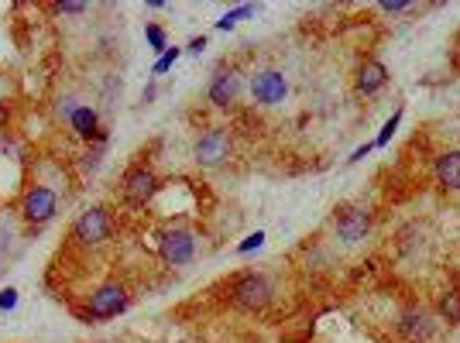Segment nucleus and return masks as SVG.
I'll return each mask as SVG.
<instances>
[{
    "label": "nucleus",
    "instance_id": "1",
    "mask_svg": "<svg viewBox=\"0 0 460 343\" xmlns=\"http://www.w3.org/2000/svg\"><path fill=\"white\" fill-rule=\"evenodd\" d=\"M230 299H234V305H241V309H265V305L271 302L268 278H265V275H254V271L241 275V278L230 285Z\"/></svg>",
    "mask_w": 460,
    "mask_h": 343
},
{
    "label": "nucleus",
    "instance_id": "2",
    "mask_svg": "<svg viewBox=\"0 0 460 343\" xmlns=\"http://www.w3.org/2000/svg\"><path fill=\"white\" fill-rule=\"evenodd\" d=\"M230 148H234V141H230V131L227 127H210V131H203V137L196 141V162L203 165V169H216V165H224L230 158Z\"/></svg>",
    "mask_w": 460,
    "mask_h": 343
},
{
    "label": "nucleus",
    "instance_id": "3",
    "mask_svg": "<svg viewBox=\"0 0 460 343\" xmlns=\"http://www.w3.org/2000/svg\"><path fill=\"white\" fill-rule=\"evenodd\" d=\"M158 254H162V261L165 265H189L192 254H196V237H192L189 230L175 227V230H165L162 233V241H158Z\"/></svg>",
    "mask_w": 460,
    "mask_h": 343
},
{
    "label": "nucleus",
    "instance_id": "4",
    "mask_svg": "<svg viewBox=\"0 0 460 343\" xmlns=\"http://www.w3.org/2000/svg\"><path fill=\"white\" fill-rule=\"evenodd\" d=\"M90 316L93 320H110V316H117V312H124L127 309V288L117 285V282H107V285H100L90 295Z\"/></svg>",
    "mask_w": 460,
    "mask_h": 343
},
{
    "label": "nucleus",
    "instance_id": "5",
    "mask_svg": "<svg viewBox=\"0 0 460 343\" xmlns=\"http://www.w3.org/2000/svg\"><path fill=\"white\" fill-rule=\"evenodd\" d=\"M110 230H114V223H110V213L103 210V206H93V210H86L76 220L73 233H76L79 244H103V241L110 237Z\"/></svg>",
    "mask_w": 460,
    "mask_h": 343
},
{
    "label": "nucleus",
    "instance_id": "6",
    "mask_svg": "<svg viewBox=\"0 0 460 343\" xmlns=\"http://www.w3.org/2000/svg\"><path fill=\"white\" fill-rule=\"evenodd\" d=\"M58 210V199L56 192L48 189V186H35V189L24 192V203H21V213H24V220L28 223H48Z\"/></svg>",
    "mask_w": 460,
    "mask_h": 343
},
{
    "label": "nucleus",
    "instance_id": "7",
    "mask_svg": "<svg viewBox=\"0 0 460 343\" xmlns=\"http://www.w3.org/2000/svg\"><path fill=\"white\" fill-rule=\"evenodd\" d=\"M251 93H254V103H261V107H275V103H282L288 93V79L282 73H275V69H265V73H258V76L251 79Z\"/></svg>",
    "mask_w": 460,
    "mask_h": 343
},
{
    "label": "nucleus",
    "instance_id": "8",
    "mask_svg": "<svg viewBox=\"0 0 460 343\" xmlns=\"http://www.w3.org/2000/svg\"><path fill=\"white\" fill-rule=\"evenodd\" d=\"M399 337H402V343H429L437 337V323L426 309H409L399 320Z\"/></svg>",
    "mask_w": 460,
    "mask_h": 343
},
{
    "label": "nucleus",
    "instance_id": "9",
    "mask_svg": "<svg viewBox=\"0 0 460 343\" xmlns=\"http://www.w3.org/2000/svg\"><path fill=\"white\" fill-rule=\"evenodd\" d=\"M367 230H371V213L367 210L347 206V210L337 213V233H340V241L357 244V241H365L367 237Z\"/></svg>",
    "mask_w": 460,
    "mask_h": 343
},
{
    "label": "nucleus",
    "instance_id": "10",
    "mask_svg": "<svg viewBox=\"0 0 460 343\" xmlns=\"http://www.w3.org/2000/svg\"><path fill=\"white\" fill-rule=\"evenodd\" d=\"M158 189V179H155L152 169H145V165H135V169H127L124 175V196L131 199V203H148Z\"/></svg>",
    "mask_w": 460,
    "mask_h": 343
},
{
    "label": "nucleus",
    "instance_id": "11",
    "mask_svg": "<svg viewBox=\"0 0 460 343\" xmlns=\"http://www.w3.org/2000/svg\"><path fill=\"white\" fill-rule=\"evenodd\" d=\"M241 93V76L234 69H220L210 83V103L213 107H230Z\"/></svg>",
    "mask_w": 460,
    "mask_h": 343
},
{
    "label": "nucleus",
    "instance_id": "12",
    "mask_svg": "<svg viewBox=\"0 0 460 343\" xmlns=\"http://www.w3.org/2000/svg\"><path fill=\"white\" fill-rule=\"evenodd\" d=\"M385 83H388V69H385L378 58H365V62L357 65V93L375 96Z\"/></svg>",
    "mask_w": 460,
    "mask_h": 343
},
{
    "label": "nucleus",
    "instance_id": "13",
    "mask_svg": "<svg viewBox=\"0 0 460 343\" xmlns=\"http://www.w3.org/2000/svg\"><path fill=\"white\" fill-rule=\"evenodd\" d=\"M437 179H440L443 189H460V152H443L437 158Z\"/></svg>",
    "mask_w": 460,
    "mask_h": 343
},
{
    "label": "nucleus",
    "instance_id": "14",
    "mask_svg": "<svg viewBox=\"0 0 460 343\" xmlns=\"http://www.w3.org/2000/svg\"><path fill=\"white\" fill-rule=\"evenodd\" d=\"M69 124H73V131H76L79 137H86V141L100 137V114H96L93 107H76V114L69 117Z\"/></svg>",
    "mask_w": 460,
    "mask_h": 343
},
{
    "label": "nucleus",
    "instance_id": "15",
    "mask_svg": "<svg viewBox=\"0 0 460 343\" xmlns=\"http://www.w3.org/2000/svg\"><path fill=\"white\" fill-rule=\"evenodd\" d=\"M399 124H402V107H399V110H395V114H392V117H388V120H385L382 134H378V137H375V148H385V144H388V141H392V137H395V131H399Z\"/></svg>",
    "mask_w": 460,
    "mask_h": 343
},
{
    "label": "nucleus",
    "instance_id": "16",
    "mask_svg": "<svg viewBox=\"0 0 460 343\" xmlns=\"http://www.w3.org/2000/svg\"><path fill=\"white\" fill-rule=\"evenodd\" d=\"M440 312H443V320L457 323V320H460V292H446V295H443Z\"/></svg>",
    "mask_w": 460,
    "mask_h": 343
},
{
    "label": "nucleus",
    "instance_id": "17",
    "mask_svg": "<svg viewBox=\"0 0 460 343\" xmlns=\"http://www.w3.org/2000/svg\"><path fill=\"white\" fill-rule=\"evenodd\" d=\"M248 14H254V7H251V4H244V7H237V11H230V14H224V18L216 21V28H220V31H230V28H234L237 21H241V18H248Z\"/></svg>",
    "mask_w": 460,
    "mask_h": 343
},
{
    "label": "nucleus",
    "instance_id": "18",
    "mask_svg": "<svg viewBox=\"0 0 460 343\" xmlns=\"http://www.w3.org/2000/svg\"><path fill=\"white\" fill-rule=\"evenodd\" d=\"M145 38H148V45H152L155 52H169V41H165V31H162L158 24H148V28H145Z\"/></svg>",
    "mask_w": 460,
    "mask_h": 343
},
{
    "label": "nucleus",
    "instance_id": "19",
    "mask_svg": "<svg viewBox=\"0 0 460 343\" xmlns=\"http://www.w3.org/2000/svg\"><path fill=\"white\" fill-rule=\"evenodd\" d=\"M182 56V48H169V52H162V56H158V62H155V76H162V73H169V69H172L175 65V58Z\"/></svg>",
    "mask_w": 460,
    "mask_h": 343
},
{
    "label": "nucleus",
    "instance_id": "20",
    "mask_svg": "<svg viewBox=\"0 0 460 343\" xmlns=\"http://www.w3.org/2000/svg\"><path fill=\"white\" fill-rule=\"evenodd\" d=\"M261 244H265V233H261V230H254V233H248V237L237 244V250H241V254H251V250H258Z\"/></svg>",
    "mask_w": 460,
    "mask_h": 343
},
{
    "label": "nucleus",
    "instance_id": "21",
    "mask_svg": "<svg viewBox=\"0 0 460 343\" xmlns=\"http://www.w3.org/2000/svg\"><path fill=\"white\" fill-rule=\"evenodd\" d=\"M14 305H18V288H4V292H0V309L7 312V309H14Z\"/></svg>",
    "mask_w": 460,
    "mask_h": 343
},
{
    "label": "nucleus",
    "instance_id": "22",
    "mask_svg": "<svg viewBox=\"0 0 460 343\" xmlns=\"http://www.w3.org/2000/svg\"><path fill=\"white\" fill-rule=\"evenodd\" d=\"M405 7H409V0H385L382 4L385 14H399V11H405Z\"/></svg>",
    "mask_w": 460,
    "mask_h": 343
},
{
    "label": "nucleus",
    "instance_id": "23",
    "mask_svg": "<svg viewBox=\"0 0 460 343\" xmlns=\"http://www.w3.org/2000/svg\"><path fill=\"white\" fill-rule=\"evenodd\" d=\"M58 14H79V11H86V4H76V0H69V4H56Z\"/></svg>",
    "mask_w": 460,
    "mask_h": 343
},
{
    "label": "nucleus",
    "instance_id": "24",
    "mask_svg": "<svg viewBox=\"0 0 460 343\" xmlns=\"http://www.w3.org/2000/svg\"><path fill=\"white\" fill-rule=\"evenodd\" d=\"M371 148H375V144H361L357 152L350 154V162H361V158H367V154H371Z\"/></svg>",
    "mask_w": 460,
    "mask_h": 343
},
{
    "label": "nucleus",
    "instance_id": "25",
    "mask_svg": "<svg viewBox=\"0 0 460 343\" xmlns=\"http://www.w3.org/2000/svg\"><path fill=\"white\" fill-rule=\"evenodd\" d=\"M207 48V38H192L189 41V52H203Z\"/></svg>",
    "mask_w": 460,
    "mask_h": 343
}]
</instances>
